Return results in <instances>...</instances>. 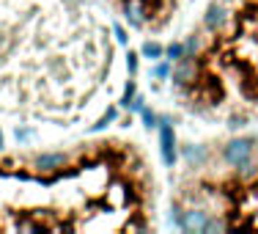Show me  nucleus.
Returning <instances> with one entry per match:
<instances>
[{
	"instance_id": "3",
	"label": "nucleus",
	"mask_w": 258,
	"mask_h": 234,
	"mask_svg": "<svg viewBox=\"0 0 258 234\" xmlns=\"http://www.w3.org/2000/svg\"><path fill=\"white\" fill-rule=\"evenodd\" d=\"M209 36L184 80L198 108L217 113H258V0H236L231 11L217 9L206 20Z\"/></svg>"
},
{
	"instance_id": "2",
	"label": "nucleus",
	"mask_w": 258,
	"mask_h": 234,
	"mask_svg": "<svg viewBox=\"0 0 258 234\" xmlns=\"http://www.w3.org/2000/svg\"><path fill=\"white\" fill-rule=\"evenodd\" d=\"M154 209L146 160L121 141L0 155V231H132Z\"/></svg>"
},
{
	"instance_id": "4",
	"label": "nucleus",
	"mask_w": 258,
	"mask_h": 234,
	"mask_svg": "<svg viewBox=\"0 0 258 234\" xmlns=\"http://www.w3.org/2000/svg\"><path fill=\"white\" fill-rule=\"evenodd\" d=\"M126 9H140L146 17H151V11H159V6H162V0H124Z\"/></svg>"
},
{
	"instance_id": "1",
	"label": "nucleus",
	"mask_w": 258,
	"mask_h": 234,
	"mask_svg": "<svg viewBox=\"0 0 258 234\" xmlns=\"http://www.w3.org/2000/svg\"><path fill=\"white\" fill-rule=\"evenodd\" d=\"M110 28L88 0H0V121L60 127L104 91Z\"/></svg>"
}]
</instances>
